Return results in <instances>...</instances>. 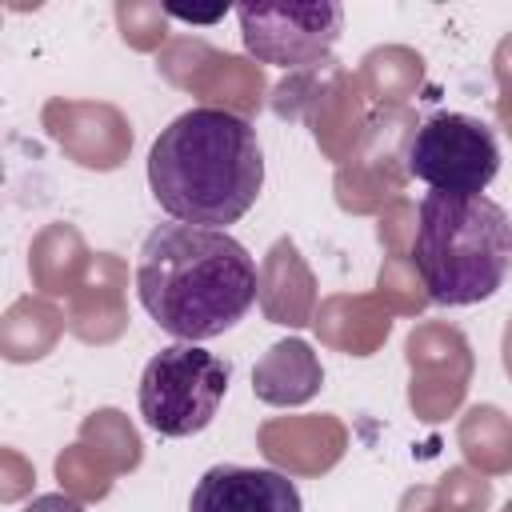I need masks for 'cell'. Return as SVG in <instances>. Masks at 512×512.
<instances>
[{
    "label": "cell",
    "mask_w": 512,
    "mask_h": 512,
    "mask_svg": "<svg viewBox=\"0 0 512 512\" xmlns=\"http://www.w3.org/2000/svg\"><path fill=\"white\" fill-rule=\"evenodd\" d=\"M136 296L160 332L204 344L252 312L256 260L220 228L156 224L136 256Z\"/></svg>",
    "instance_id": "cell-1"
},
{
    "label": "cell",
    "mask_w": 512,
    "mask_h": 512,
    "mask_svg": "<svg viewBox=\"0 0 512 512\" xmlns=\"http://www.w3.org/2000/svg\"><path fill=\"white\" fill-rule=\"evenodd\" d=\"M148 188L172 220L224 232L264 188L256 128L228 108L180 112L148 148Z\"/></svg>",
    "instance_id": "cell-2"
},
{
    "label": "cell",
    "mask_w": 512,
    "mask_h": 512,
    "mask_svg": "<svg viewBox=\"0 0 512 512\" xmlns=\"http://www.w3.org/2000/svg\"><path fill=\"white\" fill-rule=\"evenodd\" d=\"M412 256L428 300L444 308L480 304L512 276V216L488 196L428 192Z\"/></svg>",
    "instance_id": "cell-3"
},
{
    "label": "cell",
    "mask_w": 512,
    "mask_h": 512,
    "mask_svg": "<svg viewBox=\"0 0 512 512\" xmlns=\"http://www.w3.org/2000/svg\"><path fill=\"white\" fill-rule=\"evenodd\" d=\"M228 380H232V364L224 356L200 344L176 340L144 364L136 404L152 432L168 440H184V436L204 432L216 420Z\"/></svg>",
    "instance_id": "cell-4"
},
{
    "label": "cell",
    "mask_w": 512,
    "mask_h": 512,
    "mask_svg": "<svg viewBox=\"0 0 512 512\" xmlns=\"http://www.w3.org/2000/svg\"><path fill=\"white\" fill-rule=\"evenodd\" d=\"M404 168L432 192L484 196L500 172V144L484 120L464 112H436L412 132Z\"/></svg>",
    "instance_id": "cell-5"
},
{
    "label": "cell",
    "mask_w": 512,
    "mask_h": 512,
    "mask_svg": "<svg viewBox=\"0 0 512 512\" xmlns=\"http://www.w3.org/2000/svg\"><path fill=\"white\" fill-rule=\"evenodd\" d=\"M240 36L248 56L276 68H312L320 64L344 28V8L336 0L312 4H284V0H256L236 8Z\"/></svg>",
    "instance_id": "cell-6"
},
{
    "label": "cell",
    "mask_w": 512,
    "mask_h": 512,
    "mask_svg": "<svg viewBox=\"0 0 512 512\" xmlns=\"http://www.w3.org/2000/svg\"><path fill=\"white\" fill-rule=\"evenodd\" d=\"M188 512H304L300 488L276 468L212 464L188 500Z\"/></svg>",
    "instance_id": "cell-7"
},
{
    "label": "cell",
    "mask_w": 512,
    "mask_h": 512,
    "mask_svg": "<svg viewBox=\"0 0 512 512\" xmlns=\"http://www.w3.org/2000/svg\"><path fill=\"white\" fill-rule=\"evenodd\" d=\"M24 512H84L76 500H68V496H40V500H32Z\"/></svg>",
    "instance_id": "cell-8"
},
{
    "label": "cell",
    "mask_w": 512,
    "mask_h": 512,
    "mask_svg": "<svg viewBox=\"0 0 512 512\" xmlns=\"http://www.w3.org/2000/svg\"><path fill=\"white\" fill-rule=\"evenodd\" d=\"M172 16H184V20H192V24H216L224 12H184V8H172Z\"/></svg>",
    "instance_id": "cell-9"
}]
</instances>
